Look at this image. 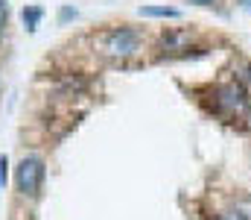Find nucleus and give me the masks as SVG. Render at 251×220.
<instances>
[{"label": "nucleus", "instance_id": "nucleus-1", "mask_svg": "<svg viewBox=\"0 0 251 220\" xmlns=\"http://www.w3.org/2000/svg\"><path fill=\"white\" fill-rule=\"evenodd\" d=\"M140 47H143V32L134 27H114L102 38V50L114 59H131L140 53Z\"/></svg>", "mask_w": 251, "mask_h": 220}, {"label": "nucleus", "instance_id": "nucleus-2", "mask_svg": "<svg viewBox=\"0 0 251 220\" xmlns=\"http://www.w3.org/2000/svg\"><path fill=\"white\" fill-rule=\"evenodd\" d=\"M41 182H44V161L38 156L21 158V164L15 167V185H18V191L26 194V197H35L38 188H41Z\"/></svg>", "mask_w": 251, "mask_h": 220}, {"label": "nucleus", "instance_id": "nucleus-3", "mask_svg": "<svg viewBox=\"0 0 251 220\" xmlns=\"http://www.w3.org/2000/svg\"><path fill=\"white\" fill-rule=\"evenodd\" d=\"M246 103H249V94H246L243 82H228V85L216 88V106H219V109H225V112H240V109H246Z\"/></svg>", "mask_w": 251, "mask_h": 220}, {"label": "nucleus", "instance_id": "nucleus-4", "mask_svg": "<svg viewBox=\"0 0 251 220\" xmlns=\"http://www.w3.org/2000/svg\"><path fill=\"white\" fill-rule=\"evenodd\" d=\"M140 15H146V18H181V12L173 6H140Z\"/></svg>", "mask_w": 251, "mask_h": 220}, {"label": "nucleus", "instance_id": "nucleus-5", "mask_svg": "<svg viewBox=\"0 0 251 220\" xmlns=\"http://www.w3.org/2000/svg\"><path fill=\"white\" fill-rule=\"evenodd\" d=\"M190 41V32H173V35H164L161 38V47L164 50H178L181 44H187Z\"/></svg>", "mask_w": 251, "mask_h": 220}, {"label": "nucleus", "instance_id": "nucleus-6", "mask_svg": "<svg viewBox=\"0 0 251 220\" xmlns=\"http://www.w3.org/2000/svg\"><path fill=\"white\" fill-rule=\"evenodd\" d=\"M38 18H41V9H24V24L29 27V30H35V24H38Z\"/></svg>", "mask_w": 251, "mask_h": 220}, {"label": "nucleus", "instance_id": "nucleus-7", "mask_svg": "<svg viewBox=\"0 0 251 220\" xmlns=\"http://www.w3.org/2000/svg\"><path fill=\"white\" fill-rule=\"evenodd\" d=\"M216 220H249V215L240 212V209H228V212H219V218Z\"/></svg>", "mask_w": 251, "mask_h": 220}, {"label": "nucleus", "instance_id": "nucleus-8", "mask_svg": "<svg viewBox=\"0 0 251 220\" xmlns=\"http://www.w3.org/2000/svg\"><path fill=\"white\" fill-rule=\"evenodd\" d=\"M6 167H9V161H6V156H0V185H6Z\"/></svg>", "mask_w": 251, "mask_h": 220}, {"label": "nucleus", "instance_id": "nucleus-9", "mask_svg": "<svg viewBox=\"0 0 251 220\" xmlns=\"http://www.w3.org/2000/svg\"><path fill=\"white\" fill-rule=\"evenodd\" d=\"M6 15H9V9H6V0H0V30L6 27Z\"/></svg>", "mask_w": 251, "mask_h": 220}, {"label": "nucleus", "instance_id": "nucleus-10", "mask_svg": "<svg viewBox=\"0 0 251 220\" xmlns=\"http://www.w3.org/2000/svg\"><path fill=\"white\" fill-rule=\"evenodd\" d=\"M240 71H243V76H240V79H246V82H251V65H243Z\"/></svg>", "mask_w": 251, "mask_h": 220}, {"label": "nucleus", "instance_id": "nucleus-11", "mask_svg": "<svg viewBox=\"0 0 251 220\" xmlns=\"http://www.w3.org/2000/svg\"><path fill=\"white\" fill-rule=\"evenodd\" d=\"M193 3H213V0H193Z\"/></svg>", "mask_w": 251, "mask_h": 220}]
</instances>
